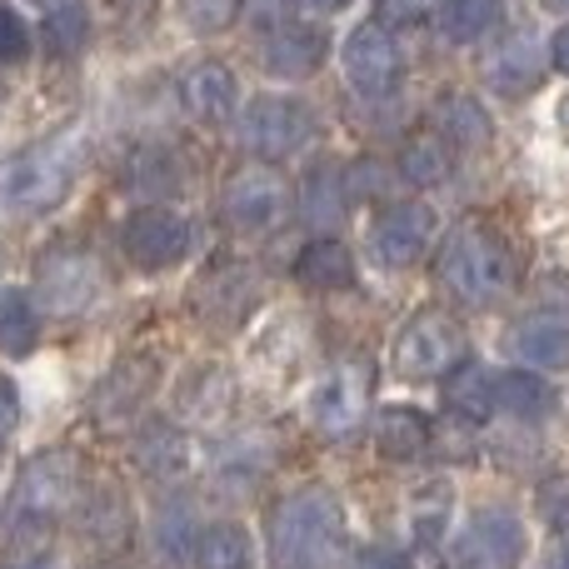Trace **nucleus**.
Listing matches in <instances>:
<instances>
[{"instance_id":"obj_1","label":"nucleus","mask_w":569,"mask_h":569,"mask_svg":"<svg viewBox=\"0 0 569 569\" xmlns=\"http://www.w3.org/2000/svg\"><path fill=\"white\" fill-rule=\"evenodd\" d=\"M435 270H440L445 290L460 305H475V310L505 300V295L520 284V256H515L510 236L485 216H465L460 226L445 236Z\"/></svg>"},{"instance_id":"obj_2","label":"nucleus","mask_w":569,"mask_h":569,"mask_svg":"<svg viewBox=\"0 0 569 569\" xmlns=\"http://www.w3.org/2000/svg\"><path fill=\"white\" fill-rule=\"evenodd\" d=\"M340 540V500L325 485L284 495L270 515V565L276 569H320Z\"/></svg>"},{"instance_id":"obj_3","label":"nucleus","mask_w":569,"mask_h":569,"mask_svg":"<svg viewBox=\"0 0 569 569\" xmlns=\"http://www.w3.org/2000/svg\"><path fill=\"white\" fill-rule=\"evenodd\" d=\"M80 166V136L60 130V136L40 140V146L20 150L0 166V210L6 216H46L50 206H60L76 180Z\"/></svg>"},{"instance_id":"obj_4","label":"nucleus","mask_w":569,"mask_h":569,"mask_svg":"<svg viewBox=\"0 0 569 569\" xmlns=\"http://www.w3.org/2000/svg\"><path fill=\"white\" fill-rule=\"evenodd\" d=\"M76 495V455L70 450H40L20 465L10 485V530H40L50 525Z\"/></svg>"},{"instance_id":"obj_5","label":"nucleus","mask_w":569,"mask_h":569,"mask_svg":"<svg viewBox=\"0 0 569 569\" xmlns=\"http://www.w3.org/2000/svg\"><path fill=\"white\" fill-rule=\"evenodd\" d=\"M465 330L455 315L445 310H420L395 340V370L405 380H440L455 365H465Z\"/></svg>"},{"instance_id":"obj_6","label":"nucleus","mask_w":569,"mask_h":569,"mask_svg":"<svg viewBox=\"0 0 569 569\" xmlns=\"http://www.w3.org/2000/svg\"><path fill=\"white\" fill-rule=\"evenodd\" d=\"M190 246H196L190 220L176 216V210H166V206L136 210V216L126 220V230H120V250H126V260L136 270H146V276L180 266V260L190 256Z\"/></svg>"},{"instance_id":"obj_7","label":"nucleus","mask_w":569,"mask_h":569,"mask_svg":"<svg viewBox=\"0 0 569 569\" xmlns=\"http://www.w3.org/2000/svg\"><path fill=\"white\" fill-rule=\"evenodd\" d=\"M315 136V116L290 96H260L240 116V140L246 150H256L260 160H284L295 150H305Z\"/></svg>"},{"instance_id":"obj_8","label":"nucleus","mask_w":569,"mask_h":569,"mask_svg":"<svg viewBox=\"0 0 569 569\" xmlns=\"http://www.w3.org/2000/svg\"><path fill=\"white\" fill-rule=\"evenodd\" d=\"M284 210H290V186H284L270 166H250L226 180L220 216H226V226L240 230V236H266V230H276L284 220Z\"/></svg>"},{"instance_id":"obj_9","label":"nucleus","mask_w":569,"mask_h":569,"mask_svg":"<svg viewBox=\"0 0 569 569\" xmlns=\"http://www.w3.org/2000/svg\"><path fill=\"white\" fill-rule=\"evenodd\" d=\"M100 284H106V276H100V260L90 256V250H80V246H56V250H46V256H40L36 295H40V300H46L56 315L86 310V305L100 295Z\"/></svg>"},{"instance_id":"obj_10","label":"nucleus","mask_w":569,"mask_h":569,"mask_svg":"<svg viewBox=\"0 0 569 569\" xmlns=\"http://www.w3.org/2000/svg\"><path fill=\"white\" fill-rule=\"evenodd\" d=\"M345 80H350L360 96H370V100H380V96H390L395 86H400V76H405V56H400V40L390 36L385 26H360V30H350V40H345Z\"/></svg>"},{"instance_id":"obj_11","label":"nucleus","mask_w":569,"mask_h":569,"mask_svg":"<svg viewBox=\"0 0 569 569\" xmlns=\"http://www.w3.org/2000/svg\"><path fill=\"white\" fill-rule=\"evenodd\" d=\"M310 415L330 440H345V435L360 430L365 415H370V365L365 360L335 365V370L320 380V390H315Z\"/></svg>"},{"instance_id":"obj_12","label":"nucleus","mask_w":569,"mask_h":569,"mask_svg":"<svg viewBox=\"0 0 569 569\" xmlns=\"http://www.w3.org/2000/svg\"><path fill=\"white\" fill-rule=\"evenodd\" d=\"M435 236V210L420 206V200H405V206H390L375 216L370 226V250L380 266L390 270H410L415 260L425 256V246H430Z\"/></svg>"},{"instance_id":"obj_13","label":"nucleus","mask_w":569,"mask_h":569,"mask_svg":"<svg viewBox=\"0 0 569 569\" xmlns=\"http://www.w3.org/2000/svg\"><path fill=\"white\" fill-rule=\"evenodd\" d=\"M525 560V525L510 510H480L455 545L460 569H515Z\"/></svg>"},{"instance_id":"obj_14","label":"nucleus","mask_w":569,"mask_h":569,"mask_svg":"<svg viewBox=\"0 0 569 569\" xmlns=\"http://www.w3.org/2000/svg\"><path fill=\"white\" fill-rule=\"evenodd\" d=\"M160 380V365L150 360V355H130V360H120L116 370L106 375V385L96 390V415L106 425H126L130 415L146 405V395L156 390Z\"/></svg>"},{"instance_id":"obj_15","label":"nucleus","mask_w":569,"mask_h":569,"mask_svg":"<svg viewBox=\"0 0 569 569\" xmlns=\"http://www.w3.org/2000/svg\"><path fill=\"white\" fill-rule=\"evenodd\" d=\"M330 56V40H325L320 26H280L276 36L266 40V70L280 80H310L315 70Z\"/></svg>"},{"instance_id":"obj_16","label":"nucleus","mask_w":569,"mask_h":569,"mask_svg":"<svg viewBox=\"0 0 569 569\" xmlns=\"http://www.w3.org/2000/svg\"><path fill=\"white\" fill-rule=\"evenodd\" d=\"M180 96H186L190 116L206 120V126H216V120H230V110H236V100H240V86H236V76H230V66H220V60H200L196 70H186Z\"/></svg>"},{"instance_id":"obj_17","label":"nucleus","mask_w":569,"mask_h":569,"mask_svg":"<svg viewBox=\"0 0 569 569\" xmlns=\"http://www.w3.org/2000/svg\"><path fill=\"white\" fill-rule=\"evenodd\" d=\"M435 130H440V140L465 146V150L490 146V116H485V106L475 96H465V90H445V96L435 100Z\"/></svg>"},{"instance_id":"obj_18","label":"nucleus","mask_w":569,"mask_h":569,"mask_svg":"<svg viewBox=\"0 0 569 569\" xmlns=\"http://www.w3.org/2000/svg\"><path fill=\"white\" fill-rule=\"evenodd\" d=\"M295 280L305 290H350L355 284V256L340 246V240H310V246L295 256Z\"/></svg>"},{"instance_id":"obj_19","label":"nucleus","mask_w":569,"mask_h":569,"mask_svg":"<svg viewBox=\"0 0 569 569\" xmlns=\"http://www.w3.org/2000/svg\"><path fill=\"white\" fill-rule=\"evenodd\" d=\"M540 76H545V56L530 36H515L510 46H500L490 60V86L505 90V96H530V90L540 86Z\"/></svg>"},{"instance_id":"obj_20","label":"nucleus","mask_w":569,"mask_h":569,"mask_svg":"<svg viewBox=\"0 0 569 569\" xmlns=\"http://www.w3.org/2000/svg\"><path fill=\"white\" fill-rule=\"evenodd\" d=\"M515 345L540 370H569V315H530Z\"/></svg>"},{"instance_id":"obj_21","label":"nucleus","mask_w":569,"mask_h":569,"mask_svg":"<svg viewBox=\"0 0 569 569\" xmlns=\"http://www.w3.org/2000/svg\"><path fill=\"white\" fill-rule=\"evenodd\" d=\"M126 186L136 196H176L186 186V166L176 160L170 146H140L136 156L126 160Z\"/></svg>"},{"instance_id":"obj_22","label":"nucleus","mask_w":569,"mask_h":569,"mask_svg":"<svg viewBox=\"0 0 569 569\" xmlns=\"http://www.w3.org/2000/svg\"><path fill=\"white\" fill-rule=\"evenodd\" d=\"M375 445H380L385 460H415L430 445V420L420 410H410V405H390L375 420Z\"/></svg>"},{"instance_id":"obj_23","label":"nucleus","mask_w":569,"mask_h":569,"mask_svg":"<svg viewBox=\"0 0 569 569\" xmlns=\"http://www.w3.org/2000/svg\"><path fill=\"white\" fill-rule=\"evenodd\" d=\"M345 206H350V186H345V176L335 166H315L310 176H305V190H300V210L310 226L330 230L340 226Z\"/></svg>"},{"instance_id":"obj_24","label":"nucleus","mask_w":569,"mask_h":569,"mask_svg":"<svg viewBox=\"0 0 569 569\" xmlns=\"http://www.w3.org/2000/svg\"><path fill=\"white\" fill-rule=\"evenodd\" d=\"M40 345V310L26 290L0 295V355H30Z\"/></svg>"},{"instance_id":"obj_25","label":"nucleus","mask_w":569,"mask_h":569,"mask_svg":"<svg viewBox=\"0 0 569 569\" xmlns=\"http://www.w3.org/2000/svg\"><path fill=\"white\" fill-rule=\"evenodd\" d=\"M505 16V0H445L440 6V30L455 46H475L480 36H490Z\"/></svg>"},{"instance_id":"obj_26","label":"nucleus","mask_w":569,"mask_h":569,"mask_svg":"<svg viewBox=\"0 0 569 569\" xmlns=\"http://www.w3.org/2000/svg\"><path fill=\"white\" fill-rule=\"evenodd\" d=\"M495 405L510 410L515 420H540V415L555 410V390L530 370H510L495 380Z\"/></svg>"},{"instance_id":"obj_27","label":"nucleus","mask_w":569,"mask_h":569,"mask_svg":"<svg viewBox=\"0 0 569 569\" xmlns=\"http://www.w3.org/2000/svg\"><path fill=\"white\" fill-rule=\"evenodd\" d=\"M40 40H46V50H50L56 60L86 56V46H90V10L76 6V0H60V6H50Z\"/></svg>"},{"instance_id":"obj_28","label":"nucleus","mask_w":569,"mask_h":569,"mask_svg":"<svg viewBox=\"0 0 569 569\" xmlns=\"http://www.w3.org/2000/svg\"><path fill=\"white\" fill-rule=\"evenodd\" d=\"M196 569H250V535L240 525H210L196 535Z\"/></svg>"},{"instance_id":"obj_29","label":"nucleus","mask_w":569,"mask_h":569,"mask_svg":"<svg viewBox=\"0 0 569 569\" xmlns=\"http://www.w3.org/2000/svg\"><path fill=\"white\" fill-rule=\"evenodd\" d=\"M445 400H450V410L465 415V420H485L495 405V380L475 360H465V365H455L450 380H445Z\"/></svg>"},{"instance_id":"obj_30","label":"nucleus","mask_w":569,"mask_h":569,"mask_svg":"<svg viewBox=\"0 0 569 569\" xmlns=\"http://www.w3.org/2000/svg\"><path fill=\"white\" fill-rule=\"evenodd\" d=\"M400 176L410 186H440L450 176V150H445L440 136H415L410 146L400 150Z\"/></svg>"},{"instance_id":"obj_31","label":"nucleus","mask_w":569,"mask_h":569,"mask_svg":"<svg viewBox=\"0 0 569 569\" xmlns=\"http://www.w3.org/2000/svg\"><path fill=\"white\" fill-rule=\"evenodd\" d=\"M136 455H140V465H146L150 475H176L180 465H186V450H180V435L170 430V425H150V430L140 435Z\"/></svg>"},{"instance_id":"obj_32","label":"nucleus","mask_w":569,"mask_h":569,"mask_svg":"<svg viewBox=\"0 0 569 569\" xmlns=\"http://www.w3.org/2000/svg\"><path fill=\"white\" fill-rule=\"evenodd\" d=\"M180 16L196 36H220L240 16V0H180Z\"/></svg>"},{"instance_id":"obj_33","label":"nucleus","mask_w":569,"mask_h":569,"mask_svg":"<svg viewBox=\"0 0 569 569\" xmlns=\"http://www.w3.org/2000/svg\"><path fill=\"white\" fill-rule=\"evenodd\" d=\"M445 520H450V485L440 480V490H435V505H430V490H420V510H415V540L420 545H435L445 530Z\"/></svg>"},{"instance_id":"obj_34","label":"nucleus","mask_w":569,"mask_h":569,"mask_svg":"<svg viewBox=\"0 0 569 569\" xmlns=\"http://www.w3.org/2000/svg\"><path fill=\"white\" fill-rule=\"evenodd\" d=\"M30 56V30L16 16V6H0V66H20Z\"/></svg>"},{"instance_id":"obj_35","label":"nucleus","mask_w":569,"mask_h":569,"mask_svg":"<svg viewBox=\"0 0 569 569\" xmlns=\"http://www.w3.org/2000/svg\"><path fill=\"white\" fill-rule=\"evenodd\" d=\"M540 515L555 530H569V480H550L540 490Z\"/></svg>"},{"instance_id":"obj_36","label":"nucleus","mask_w":569,"mask_h":569,"mask_svg":"<svg viewBox=\"0 0 569 569\" xmlns=\"http://www.w3.org/2000/svg\"><path fill=\"white\" fill-rule=\"evenodd\" d=\"M160 550L176 560V555H186V550H196V540L186 535V515H160Z\"/></svg>"},{"instance_id":"obj_37","label":"nucleus","mask_w":569,"mask_h":569,"mask_svg":"<svg viewBox=\"0 0 569 569\" xmlns=\"http://www.w3.org/2000/svg\"><path fill=\"white\" fill-rule=\"evenodd\" d=\"M240 16L250 20V26H284V16H290V0H240Z\"/></svg>"},{"instance_id":"obj_38","label":"nucleus","mask_w":569,"mask_h":569,"mask_svg":"<svg viewBox=\"0 0 569 569\" xmlns=\"http://www.w3.org/2000/svg\"><path fill=\"white\" fill-rule=\"evenodd\" d=\"M16 420H20V395H16V385L0 375V440L16 430Z\"/></svg>"},{"instance_id":"obj_39","label":"nucleus","mask_w":569,"mask_h":569,"mask_svg":"<svg viewBox=\"0 0 569 569\" xmlns=\"http://www.w3.org/2000/svg\"><path fill=\"white\" fill-rule=\"evenodd\" d=\"M550 60H555V70H560V76H569V26H565V30H555V40H550Z\"/></svg>"},{"instance_id":"obj_40","label":"nucleus","mask_w":569,"mask_h":569,"mask_svg":"<svg viewBox=\"0 0 569 569\" xmlns=\"http://www.w3.org/2000/svg\"><path fill=\"white\" fill-rule=\"evenodd\" d=\"M360 569H405V560H400V555H390V550H370L360 560Z\"/></svg>"},{"instance_id":"obj_41","label":"nucleus","mask_w":569,"mask_h":569,"mask_svg":"<svg viewBox=\"0 0 569 569\" xmlns=\"http://www.w3.org/2000/svg\"><path fill=\"white\" fill-rule=\"evenodd\" d=\"M305 10H315V16H330V10H345L350 0H300Z\"/></svg>"},{"instance_id":"obj_42","label":"nucleus","mask_w":569,"mask_h":569,"mask_svg":"<svg viewBox=\"0 0 569 569\" xmlns=\"http://www.w3.org/2000/svg\"><path fill=\"white\" fill-rule=\"evenodd\" d=\"M0 569H56V560H40V555H30V560H10Z\"/></svg>"},{"instance_id":"obj_43","label":"nucleus","mask_w":569,"mask_h":569,"mask_svg":"<svg viewBox=\"0 0 569 569\" xmlns=\"http://www.w3.org/2000/svg\"><path fill=\"white\" fill-rule=\"evenodd\" d=\"M550 569H569V550H565V555H555V565H550Z\"/></svg>"},{"instance_id":"obj_44","label":"nucleus","mask_w":569,"mask_h":569,"mask_svg":"<svg viewBox=\"0 0 569 569\" xmlns=\"http://www.w3.org/2000/svg\"><path fill=\"white\" fill-rule=\"evenodd\" d=\"M545 6H550V10H565V16H569V0H545Z\"/></svg>"},{"instance_id":"obj_45","label":"nucleus","mask_w":569,"mask_h":569,"mask_svg":"<svg viewBox=\"0 0 569 569\" xmlns=\"http://www.w3.org/2000/svg\"><path fill=\"white\" fill-rule=\"evenodd\" d=\"M40 6H60V0H40Z\"/></svg>"},{"instance_id":"obj_46","label":"nucleus","mask_w":569,"mask_h":569,"mask_svg":"<svg viewBox=\"0 0 569 569\" xmlns=\"http://www.w3.org/2000/svg\"><path fill=\"white\" fill-rule=\"evenodd\" d=\"M126 6H130V0H126Z\"/></svg>"}]
</instances>
